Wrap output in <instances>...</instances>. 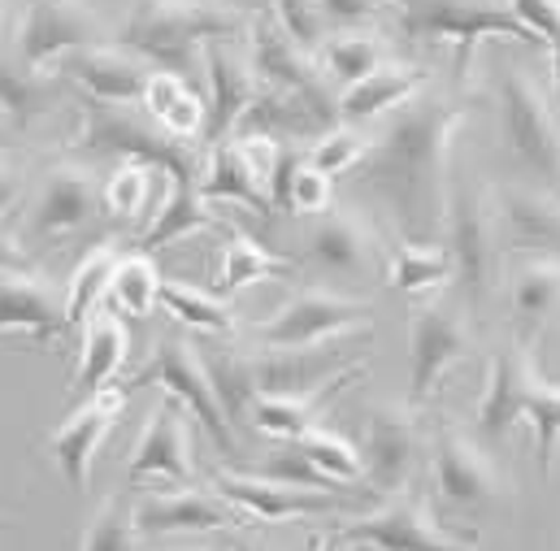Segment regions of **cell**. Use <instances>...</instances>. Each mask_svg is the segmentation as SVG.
Masks as SVG:
<instances>
[{"instance_id":"26","label":"cell","mask_w":560,"mask_h":551,"mask_svg":"<svg viewBox=\"0 0 560 551\" xmlns=\"http://www.w3.org/2000/svg\"><path fill=\"white\" fill-rule=\"evenodd\" d=\"M213 486L226 504H235L248 521H287V517H313V513H330V500L322 491H300V486H282L275 478L261 473H235V469H218Z\"/></svg>"},{"instance_id":"43","label":"cell","mask_w":560,"mask_h":551,"mask_svg":"<svg viewBox=\"0 0 560 551\" xmlns=\"http://www.w3.org/2000/svg\"><path fill=\"white\" fill-rule=\"evenodd\" d=\"M522 421H530V430H535V465H539V473L552 478V465H557V447H560V387L557 383H548L544 374L535 378Z\"/></svg>"},{"instance_id":"40","label":"cell","mask_w":560,"mask_h":551,"mask_svg":"<svg viewBox=\"0 0 560 551\" xmlns=\"http://www.w3.org/2000/svg\"><path fill=\"white\" fill-rule=\"evenodd\" d=\"M322 66H326V79L352 87V83H361V79H370L374 70L387 66V44L374 39V35H365V31L335 35V39H326V48H322Z\"/></svg>"},{"instance_id":"10","label":"cell","mask_w":560,"mask_h":551,"mask_svg":"<svg viewBox=\"0 0 560 551\" xmlns=\"http://www.w3.org/2000/svg\"><path fill=\"white\" fill-rule=\"evenodd\" d=\"M343 543H365L374 551H478L474 539H456L443 530V521L430 513L425 495L400 491L387 495L378 508H370L365 517L348 521L335 530Z\"/></svg>"},{"instance_id":"51","label":"cell","mask_w":560,"mask_h":551,"mask_svg":"<svg viewBox=\"0 0 560 551\" xmlns=\"http://www.w3.org/2000/svg\"><path fill=\"white\" fill-rule=\"evenodd\" d=\"M513 13L552 48V39L560 35V0H513Z\"/></svg>"},{"instance_id":"22","label":"cell","mask_w":560,"mask_h":551,"mask_svg":"<svg viewBox=\"0 0 560 551\" xmlns=\"http://www.w3.org/2000/svg\"><path fill=\"white\" fill-rule=\"evenodd\" d=\"M101 200H105V191L88 165H57V169H48V178L39 187L31 231L39 239H66L96 218Z\"/></svg>"},{"instance_id":"29","label":"cell","mask_w":560,"mask_h":551,"mask_svg":"<svg viewBox=\"0 0 560 551\" xmlns=\"http://www.w3.org/2000/svg\"><path fill=\"white\" fill-rule=\"evenodd\" d=\"M509 304L517 330L539 335L560 308V257H522L509 274Z\"/></svg>"},{"instance_id":"44","label":"cell","mask_w":560,"mask_h":551,"mask_svg":"<svg viewBox=\"0 0 560 551\" xmlns=\"http://www.w3.org/2000/svg\"><path fill=\"white\" fill-rule=\"evenodd\" d=\"M261 478H275L282 486H300V491H322V495H335V491H348L343 482H335L326 469H317L308 460V452L300 443H282L279 452H270L257 469Z\"/></svg>"},{"instance_id":"1","label":"cell","mask_w":560,"mask_h":551,"mask_svg":"<svg viewBox=\"0 0 560 551\" xmlns=\"http://www.w3.org/2000/svg\"><path fill=\"white\" fill-rule=\"evenodd\" d=\"M469 105L425 87L409 105L387 114V127L370 139L361 178L383 196L396 226L413 244H434L447 218L452 139L465 127Z\"/></svg>"},{"instance_id":"58","label":"cell","mask_w":560,"mask_h":551,"mask_svg":"<svg viewBox=\"0 0 560 551\" xmlns=\"http://www.w3.org/2000/svg\"><path fill=\"white\" fill-rule=\"evenodd\" d=\"M313 551H343V539L330 530V535H322V539H313Z\"/></svg>"},{"instance_id":"33","label":"cell","mask_w":560,"mask_h":551,"mask_svg":"<svg viewBox=\"0 0 560 551\" xmlns=\"http://www.w3.org/2000/svg\"><path fill=\"white\" fill-rule=\"evenodd\" d=\"M209 226H222V218L209 209V200L200 196V187L170 183L161 209L152 213V222H148V231H143L140 253L152 257L156 248H170V244H178V239H187V235H196V231H209Z\"/></svg>"},{"instance_id":"52","label":"cell","mask_w":560,"mask_h":551,"mask_svg":"<svg viewBox=\"0 0 560 551\" xmlns=\"http://www.w3.org/2000/svg\"><path fill=\"white\" fill-rule=\"evenodd\" d=\"M387 4H392V0H322L326 22H335V26H357V22H370V17H378Z\"/></svg>"},{"instance_id":"3","label":"cell","mask_w":560,"mask_h":551,"mask_svg":"<svg viewBox=\"0 0 560 551\" xmlns=\"http://www.w3.org/2000/svg\"><path fill=\"white\" fill-rule=\"evenodd\" d=\"M400 31L421 44H452L456 48V74L469 83L474 57L482 39H517L530 48H548L517 13L513 0H392Z\"/></svg>"},{"instance_id":"15","label":"cell","mask_w":560,"mask_h":551,"mask_svg":"<svg viewBox=\"0 0 560 551\" xmlns=\"http://www.w3.org/2000/svg\"><path fill=\"white\" fill-rule=\"evenodd\" d=\"M122 409H127V387H101L96 396H88L74 413L52 430L48 447H52V456H57V465H61V473H66V482L74 491H88L92 486L96 452L109 438V430L118 425Z\"/></svg>"},{"instance_id":"46","label":"cell","mask_w":560,"mask_h":551,"mask_svg":"<svg viewBox=\"0 0 560 551\" xmlns=\"http://www.w3.org/2000/svg\"><path fill=\"white\" fill-rule=\"evenodd\" d=\"M300 447L308 452V460L317 465V469H326L335 482H365V460H361V452L343 438V434H335V430H326V425H317V430H308L304 438H300Z\"/></svg>"},{"instance_id":"35","label":"cell","mask_w":560,"mask_h":551,"mask_svg":"<svg viewBox=\"0 0 560 551\" xmlns=\"http://www.w3.org/2000/svg\"><path fill=\"white\" fill-rule=\"evenodd\" d=\"M226 231V253H222V270H218V295H235L253 282H270V278H282L295 270V261L287 257H275L270 248H261L248 231L222 222Z\"/></svg>"},{"instance_id":"17","label":"cell","mask_w":560,"mask_h":551,"mask_svg":"<svg viewBox=\"0 0 560 551\" xmlns=\"http://www.w3.org/2000/svg\"><path fill=\"white\" fill-rule=\"evenodd\" d=\"M205 79H209V118H205V143L218 148L240 131L244 114L253 109L261 79L253 70V57L231 48L226 39H213L205 48Z\"/></svg>"},{"instance_id":"45","label":"cell","mask_w":560,"mask_h":551,"mask_svg":"<svg viewBox=\"0 0 560 551\" xmlns=\"http://www.w3.org/2000/svg\"><path fill=\"white\" fill-rule=\"evenodd\" d=\"M140 526H136V504L127 500H105L101 513L88 521L79 551H136Z\"/></svg>"},{"instance_id":"5","label":"cell","mask_w":560,"mask_h":551,"mask_svg":"<svg viewBox=\"0 0 560 551\" xmlns=\"http://www.w3.org/2000/svg\"><path fill=\"white\" fill-rule=\"evenodd\" d=\"M83 148L92 152H114L122 161H143L161 174H170V183L183 187H200L205 161L187 139H174L161 131L148 114H136L131 105H88L83 109Z\"/></svg>"},{"instance_id":"9","label":"cell","mask_w":560,"mask_h":551,"mask_svg":"<svg viewBox=\"0 0 560 551\" xmlns=\"http://www.w3.org/2000/svg\"><path fill=\"white\" fill-rule=\"evenodd\" d=\"M509 473L495 465V456L465 434L452 421H439L434 430V491L443 504L465 513H487L509 500Z\"/></svg>"},{"instance_id":"19","label":"cell","mask_w":560,"mask_h":551,"mask_svg":"<svg viewBox=\"0 0 560 551\" xmlns=\"http://www.w3.org/2000/svg\"><path fill=\"white\" fill-rule=\"evenodd\" d=\"M504 248L526 257H560V196L539 183H513L495 196Z\"/></svg>"},{"instance_id":"62","label":"cell","mask_w":560,"mask_h":551,"mask_svg":"<svg viewBox=\"0 0 560 551\" xmlns=\"http://www.w3.org/2000/svg\"><path fill=\"white\" fill-rule=\"evenodd\" d=\"M0 143H4V136H0Z\"/></svg>"},{"instance_id":"55","label":"cell","mask_w":560,"mask_h":551,"mask_svg":"<svg viewBox=\"0 0 560 551\" xmlns=\"http://www.w3.org/2000/svg\"><path fill=\"white\" fill-rule=\"evenodd\" d=\"M240 13H257V17H266L270 13V0H231Z\"/></svg>"},{"instance_id":"2","label":"cell","mask_w":560,"mask_h":551,"mask_svg":"<svg viewBox=\"0 0 560 551\" xmlns=\"http://www.w3.org/2000/svg\"><path fill=\"white\" fill-rule=\"evenodd\" d=\"M240 31L244 13L231 0H131L118 39L148 66L187 79L196 66H205V48L213 39Z\"/></svg>"},{"instance_id":"37","label":"cell","mask_w":560,"mask_h":551,"mask_svg":"<svg viewBox=\"0 0 560 551\" xmlns=\"http://www.w3.org/2000/svg\"><path fill=\"white\" fill-rule=\"evenodd\" d=\"M57 101V87L48 74L22 66V61H0V118L13 127H31L44 118Z\"/></svg>"},{"instance_id":"36","label":"cell","mask_w":560,"mask_h":551,"mask_svg":"<svg viewBox=\"0 0 560 551\" xmlns=\"http://www.w3.org/2000/svg\"><path fill=\"white\" fill-rule=\"evenodd\" d=\"M456 278L452 266V253L443 244H396L392 248V261H387V286L400 291V295H425V291H439Z\"/></svg>"},{"instance_id":"27","label":"cell","mask_w":560,"mask_h":551,"mask_svg":"<svg viewBox=\"0 0 560 551\" xmlns=\"http://www.w3.org/2000/svg\"><path fill=\"white\" fill-rule=\"evenodd\" d=\"M361 374H365V365L357 361L352 370L335 374V378L322 383L317 391H300V396H261L257 409H253V430H261V434H270V438H279V443H300L308 430L322 425V417H326V409H330V400H335L348 383H357Z\"/></svg>"},{"instance_id":"60","label":"cell","mask_w":560,"mask_h":551,"mask_svg":"<svg viewBox=\"0 0 560 551\" xmlns=\"http://www.w3.org/2000/svg\"><path fill=\"white\" fill-rule=\"evenodd\" d=\"M165 551H213V548H165Z\"/></svg>"},{"instance_id":"18","label":"cell","mask_w":560,"mask_h":551,"mask_svg":"<svg viewBox=\"0 0 560 551\" xmlns=\"http://www.w3.org/2000/svg\"><path fill=\"white\" fill-rule=\"evenodd\" d=\"M535 378H539V365H535L526 339H513V343H504V348L491 356L487 387H482V400H478V409H474V430H478L487 443H500V438L522 421Z\"/></svg>"},{"instance_id":"8","label":"cell","mask_w":560,"mask_h":551,"mask_svg":"<svg viewBox=\"0 0 560 551\" xmlns=\"http://www.w3.org/2000/svg\"><path fill=\"white\" fill-rule=\"evenodd\" d=\"M352 330L370 335L365 300H348L326 286H304L291 300H282L266 321L253 326V339L257 348H322V343H339Z\"/></svg>"},{"instance_id":"31","label":"cell","mask_w":560,"mask_h":551,"mask_svg":"<svg viewBox=\"0 0 560 551\" xmlns=\"http://www.w3.org/2000/svg\"><path fill=\"white\" fill-rule=\"evenodd\" d=\"M205 356V370H209V383L218 391V405L222 413L231 417V425H253V409L261 400V383H257V365H253V352H240L231 343H209L200 348Z\"/></svg>"},{"instance_id":"16","label":"cell","mask_w":560,"mask_h":551,"mask_svg":"<svg viewBox=\"0 0 560 551\" xmlns=\"http://www.w3.org/2000/svg\"><path fill=\"white\" fill-rule=\"evenodd\" d=\"M143 478H165L174 486H191L196 478V456H191V421L187 409L165 396L148 425L140 430L136 447H131V460H127V482L136 486Z\"/></svg>"},{"instance_id":"32","label":"cell","mask_w":560,"mask_h":551,"mask_svg":"<svg viewBox=\"0 0 560 551\" xmlns=\"http://www.w3.org/2000/svg\"><path fill=\"white\" fill-rule=\"evenodd\" d=\"M131 352V335L114 313H92L83 326V356H79V374L74 387L83 396H96L101 387H109V378L127 365Z\"/></svg>"},{"instance_id":"21","label":"cell","mask_w":560,"mask_h":551,"mask_svg":"<svg viewBox=\"0 0 560 551\" xmlns=\"http://www.w3.org/2000/svg\"><path fill=\"white\" fill-rule=\"evenodd\" d=\"M308 257H313V266L326 270V274L361 278L378 270L383 248H378L374 226H370L361 213H352V209H330V213L313 218V226H308Z\"/></svg>"},{"instance_id":"13","label":"cell","mask_w":560,"mask_h":551,"mask_svg":"<svg viewBox=\"0 0 560 551\" xmlns=\"http://www.w3.org/2000/svg\"><path fill=\"white\" fill-rule=\"evenodd\" d=\"M248 57H253V70L261 79V87H275V92H291V96H304L330 127H339V96H330L326 87V74L313 66V57L291 44L282 35V26L266 13L257 17L253 26V44H248Z\"/></svg>"},{"instance_id":"50","label":"cell","mask_w":560,"mask_h":551,"mask_svg":"<svg viewBox=\"0 0 560 551\" xmlns=\"http://www.w3.org/2000/svg\"><path fill=\"white\" fill-rule=\"evenodd\" d=\"M235 143H240V152H244L248 169L257 174V183L270 191V183H275V174H279L282 152H287V143H279V139H270V136H240Z\"/></svg>"},{"instance_id":"12","label":"cell","mask_w":560,"mask_h":551,"mask_svg":"<svg viewBox=\"0 0 560 551\" xmlns=\"http://www.w3.org/2000/svg\"><path fill=\"white\" fill-rule=\"evenodd\" d=\"M105 26L83 0H31L18 22V61L31 70H48L79 48L101 44Z\"/></svg>"},{"instance_id":"61","label":"cell","mask_w":560,"mask_h":551,"mask_svg":"<svg viewBox=\"0 0 560 551\" xmlns=\"http://www.w3.org/2000/svg\"><path fill=\"white\" fill-rule=\"evenodd\" d=\"M4 526H9V521H0V530H4Z\"/></svg>"},{"instance_id":"53","label":"cell","mask_w":560,"mask_h":551,"mask_svg":"<svg viewBox=\"0 0 560 551\" xmlns=\"http://www.w3.org/2000/svg\"><path fill=\"white\" fill-rule=\"evenodd\" d=\"M18 196H22V169L0 156V218L18 204Z\"/></svg>"},{"instance_id":"38","label":"cell","mask_w":560,"mask_h":551,"mask_svg":"<svg viewBox=\"0 0 560 551\" xmlns=\"http://www.w3.org/2000/svg\"><path fill=\"white\" fill-rule=\"evenodd\" d=\"M118 248L114 244H96L70 274V286H66V326L79 330L88 326V317L96 313V304L109 295L114 286V270H118Z\"/></svg>"},{"instance_id":"57","label":"cell","mask_w":560,"mask_h":551,"mask_svg":"<svg viewBox=\"0 0 560 551\" xmlns=\"http://www.w3.org/2000/svg\"><path fill=\"white\" fill-rule=\"evenodd\" d=\"M231 551H270V548H266L261 539H253V535H235V539H231Z\"/></svg>"},{"instance_id":"54","label":"cell","mask_w":560,"mask_h":551,"mask_svg":"<svg viewBox=\"0 0 560 551\" xmlns=\"http://www.w3.org/2000/svg\"><path fill=\"white\" fill-rule=\"evenodd\" d=\"M22 270H31V257L0 231V274H22Z\"/></svg>"},{"instance_id":"41","label":"cell","mask_w":560,"mask_h":551,"mask_svg":"<svg viewBox=\"0 0 560 551\" xmlns=\"http://www.w3.org/2000/svg\"><path fill=\"white\" fill-rule=\"evenodd\" d=\"M161 282H165V278L156 270V261H152L148 253H131V257H122L118 270H114L109 300H114V308L127 313V317H148V313L161 304Z\"/></svg>"},{"instance_id":"7","label":"cell","mask_w":560,"mask_h":551,"mask_svg":"<svg viewBox=\"0 0 560 551\" xmlns=\"http://www.w3.org/2000/svg\"><path fill=\"white\" fill-rule=\"evenodd\" d=\"M131 387H156V391L174 396L187 413L205 425V434L218 443V452H226V456L240 452L235 425H231V417L222 413L218 391H213V383H209L200 343H191L187 335H178V330H174V335H161V339H156V352L148 356V365L131 378Z\"/></svg>"},{"instance_id":"49","label":"cell","mask_w":560,"mask_h":551,"mask_svg":"<svg viewBox=\"0 0 560 551\" xmlns=\"http://www.w3.org/2000/svg\"><path fill=\"white\" fill-rule=\"evenodd\" d=\"M335 209V183H330V174H322L317 165H308V156H304V165L295 169V178H291V200H287V213H300V218H322V213H330Z\"/></svg>"},{"instance_id":"20","label":"cell","mask_w":560,"mask_h":551,"mask_svg":"<svg viewBox=\"0 0 560 551\" xmlns=\"http://www.w3.org/2000/svg\"><path fill=\"white\" fill-rule=\"evenodd\" d=\"M248 517L226 504L222 495L205 491H156L136 504V526L140 535H209V530H240Z\"/></svg>"},{"instance_id":"48","label":"cell","mask_w":560,"mask_h":551,"mask_svg":"<svg viewBox=\"0 0 560 551\" xmlns=\"http://www.w3.org/2000/svg\"><path fill=\"white\" fill-rule=\"evenodd\" d=\"M365 152H370V139L357 136L352 127H330L322 139H313V148H308V165H317L322 174H348V169H361V161H365Z\"/></svg>"},{"instance_id":"59","label":"cell","mask_w":560,"mask_h":551,"mask_svg":"<svg viewBox=\"0 0 560 551\" xmlns=\"http://www.w3.org/2000/svg\"><path fill=\"white\" fill-rule=\"evenodd\" d=\"M4 17H9V4L0 0V31H4Z\"/></svg>"},{"instance_id":"56","label":"cell","mask_w":560,"mask_h":551,"mask_svg":"<svg viewBox=\"0 0 560 551\" xmlns=\"http://www.w3.org/2000/svg\"><path fill=\"white\" fill-rule=\"evenodd\" d=\"M548 52H552V96H557V105H560V35L552 39Z\"/></svg>"},{"instance_id":"47","label":"cell","mask_w":560,"mask_h":551,"mask_svg":"<svg viewBox=\"0 0 560 551\" xmlns=\"http://www.w3.org/2000/svg\"><path fill=\"white\" fill-rule=\"evenodd\" d=\"M270 17L282 26V35H287L291 44H300L304 52L326 48L330 22H326L322 0H270Z\"/></svg>"},{"instance_id":"30","label":"cell","mask_w":560,"mask_h":551,"mask_svg":"<svg viewBox=\"0 0 560 551\" xmlns=\"http://www.w3.org/2000/svg\"><path fill=\"white\" fill-rule=\"evenodd\" d=\"M143 114L170 131L174 139H191L205 136V118H209V101L183 79V74H170V70H152L148 87H143Z\"/></svg>"},{"instance_id":"39","label":"cell","mask_w":560,"mask_h":551,"mask_svg":"<svg viewBox=\"0 0 560 551\" xmlns=\"http://www.w3.org/2000/svg\"><path fill=\"white\" fill-rule=\"evenodd\" d=\"M161 308L174 321H183L191 330H205V335H235V326H240L235 308L222 295L196 291L187 282H161Z\"/></svg>"},{"instance_id":"6","label":"cell","mask_w":560,"mask_h":551,"mask_svg":"<svg viewBox=\"0 0 560 551\" xmlns=\"http://www.w3.org/2000/svg\"><path fill=\"white\" fill-rule=\"evenodd\" d=\"M500 122L513 161L539 187L560 191V114L526 66H509L500 79Z\"/></svg>"},{"instance_id":"42","label":"cell","mask_w":560,"mask_h":551,"mask_svg":"<svg viewBox=\"0 0 560 551\" xmlns=\"http://www.w3.org/2000/svg\"><path fill=\"white\" fill-rule=\"evenodd\" d=\"M156 174H161V169H152V165H143V161H122V165L109 174V183H105V209H109V218H118V222H143L148 209H152ZM152 213H156V209H152Z\"/></svg>"},{"instance_id":"34","label":"cell","mask_w":560,"mask_h":551,"mask_svg":"<svg viewBox=\"0 0 560 551\" xmlns=\"http://www.w3.org/2000/svg\"><path fill=\"white\" fill-rule=\"evenodd\" d=\"M200 196L205 200H231V204H248L253 213H275L270 191L257 183V174L248 169L240 143H218L205 156V174H200Z\"/></svg>"},{"instance_id":"23","label":"cell","mask_w":560,"mask_h":551,"mask_svg":"<svg viewBox=\"0 0 560 551\" xmlns=\"http://www.w3.org/2000/svg\"><path fill=\"white\" fill-rule=\"evenodd\" d=\"M61 70L88 92V101L96 105H140L143 87L152 79L148 61L127 52V48H109V44H92L79 48L61 61Z\"/></svg>"},{"instance_id":"11","label":"cell","mask_w":560,"mask_h":551,"mask_svg":"<svg viewBox=\"0 0 560 551\" xmlns=\"http://www.w3.org/2000/svg\"><path fill=\"white\" fill-rule=\"evenodd\" d=\"M474 352L469 321L447 304H421L409 317V405L439 396L443 378Z\"/></svg>"},{"instance_id":"25","label":"cell","mask_w":560,"mask_h":551,"mask_svg":"<svg viewBox=\"0 0 560 551\" xmlns=\"http://www.w3.org/2000/svg\"><path fill=\"white\" fill-rule=\"evenodd\" d=\"M253 365L261 396H300V391H317L357 361L348 356L343 343H322V348H261L253 352Z\"/></svg>"},{"instance_id":"28","label":"cell","mask_w":560,"mask_h":551,"mask_svg":"<svg viewBox=\"0 0 560 551\" xmlns=\"http://www.w3.org/2000/svg\"><path fill=\"white\" fill-rule=\"evenodd\" d=\"M425 87H430L425 70L387 61V66L374 70L370 79L343 87V96H339V122H374V118H387V114H396L400 105H409L413 96H421Z\"/></svg>"},{"instance_id":"14","label":"cell","mask_w":560,"mask_h":551,"mask_svg":"<svg viewBox=\"0 0 560 551\" xmlns=\"http://www.w3.org/2000/svg\"><path fill=\"white\" fill-rule=\"evenodd\" d=\"M361 460H365V486L374 495H400L413 478L421 460V425L413 405H378L365 417V438H361Z\"/></svg>"},{"instance_id":"4","label":"cell","mask_w":560,"mask_h":551,"mask_svg":"<svg viewBox=\"0 0 560 551\" xmlns=\"http://www.w3.org/2000/svg\"><path fill=\"white\" fill-rule=\"evenodd\" d=\"M443 248L452 253L456 282L469 304H482L500 278L504 261V231L491 191L474 174H452L447 187V218H443Z\"/></svg>"},{"instance_id":"24","label":"cell","mask_w":560,"mask_h":551,"mask_svg":"<svg viewBox=\"0 0 560 551\" xmlns=\"http://www.w3.org/2000/svg\"><path fill=\"white\" fill-rule=\"evenodd\" d=\"M31 335L35 343H52L66 326V295L35 270L0 274V335Z\"/></svg>"}]
</instances>
